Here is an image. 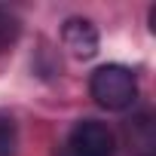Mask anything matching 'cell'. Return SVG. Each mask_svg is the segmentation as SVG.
I'll return each instance as SVG.
<instances>
[{"mask_svg": "<svg viewBox=\"0 0 156 156\" xmlns=\"http://www.w3.org/2000/svg\"><path fill=\"white\" fill-rule=\"evenodd\" d=\"M89 92L104 110H126L138 101V80L122 64H104L92 73Z\"/></svg>", "mask_w": 156, "mask_h": 156, "instance_id": "obj_1", "label": "cell"}, {"mask_svg": "<svg viewBox=\"0 0 156 156\" xmlns=\"http://www.w3.org/2000/svg\"><path fill=\"white\" fill-rule=\"evenodd\" d=\"M126 138L135 156H156V122L150 113H135L126 122Z\"/></svg>", "mask_w": 156, "mask_h": 156, "instance_id": "obj_4", "label": "cell"}, {"mask_svg": "<svg viewBox=\"0 0 156 156\" xmlns=\"http://www.w3.org/2000/svg\"><path fill=\"white\" fill-rule=\"evenodd\" d=\"M61 43L73 58H92L98 52V31L89 19H67L61 28Z\"/></svg>", "mask_w": 156, "mask_h": 156, "instance_id": "obj_3", "label": "cell"}, {"mask_svg": "<svg viewBox=\"0 0 156 156\" xmlns=\"http://www.w3.org/2000/svg\"><path fill=\"white\" fill-rule=\"evenodd\" d=\"M19 31H22L19 16H16L12 9H6V6H0V52L9 49V46L19 40Z\"/></svg>", "mask_w": 156, "mask_h": 156, "instance_id": "obj_5", "label": "cell"}, {"mask_svg": "<svg viewBox=\"0 0 156 156\" xmlns=\"http://www.w3.org/2000/svg\"><path fill=\"white\" fill-rule=\"evenodd\" d=\"M16 144H19L16 122H12L9 113L0 110V156H16Z\"/></svg>", "mask_w": 156, "mask_h": 156, "instance_id": "obj_6", "label": "cell"}, {"mask_svg": "<svg viewBox=\"0 0 156 156\" xmlns=\"http://www.w3.org/2000/svg\"><path fill=\"white\" fill-rule=\"evenodd\" d=\"M113 153H116L113 132L107 129V122L98 119H80L61 147V156H113Z\"/></svg>", "mask_w": 156, "mask_h": 156, "instance_id": "obj_2", "label": "cell"}]
</instances>
